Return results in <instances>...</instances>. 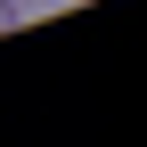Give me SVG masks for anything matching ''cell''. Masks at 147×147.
<instances>
[{"label": "cell", "mask_w": 147, "mask_h": 147, "mask_svg": "<svg viewBox=\"0 0 147 147\" xmlns=\"http://www.w3.org/2000/svg\"><path fill=\"white\" fill-rule=\"evenodd\" d=\"M16 8H25V16H33V8H49V0H16Z\"/></svg>", "instance_id": "obj_1"}]
</instances>
